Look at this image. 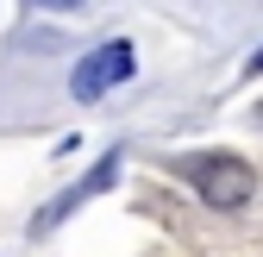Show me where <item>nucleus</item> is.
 Masks as SVG:
<instances>
[{"mask_svg":"<svg viewBox=\"0 0 263 257\" xmlns=\"http://www.w3.org/2000/svg\"><path fill=\"white\" fill-rule=\"evenodd\" d=\"M132 69H138V57H132L125 38H107V44H94L82 63H76V76H69V94L76 101H101L107 88H119Z\"/></svg>","mask_w":263,"mask_h":257,"instance_id":"obj_2","label":"nucleus"},{"mask_svg":"<svg viewBox=\"0 0 263 257\" xmlns=\"http://www.w3.org/2000/svg\"><path fill=\"white\" fill-rule=\"evenodd\" d=\"M44 7H82V0H44Z\"/></svg>","mask_w":263,"mask_h":257,"instance_id":"obj_4","label":"nucleus"},{"mask_svg":"<svg viewBox=\"0 0 263 257\" xmlns=\"http://www.w3.org/2000/svg\"><path fill=\"white\" fill-rule=\"evenodd\" d=\"M188 182H194V195H201L207 207H245V201L257 195V176H251V163H238L232 151L188 157Z\"/></svg>","mask_w":263,"mask_h":257,"instance_id":"obj_1","label":"nucleus"},{"mask_svg":"<svg viewBox=\"0 0 263 257\" xmlns=\"http://www.w3.org/2000/svg\"><path fill=\"white\" fill-rule=\"evenodd\" d=\"M251 76H263V50H257V57H251Z\"/></svg>","mask_w":263,"mask_h":257,"instance_id":"obj_3","label":"nucleus"}]
</instances>
